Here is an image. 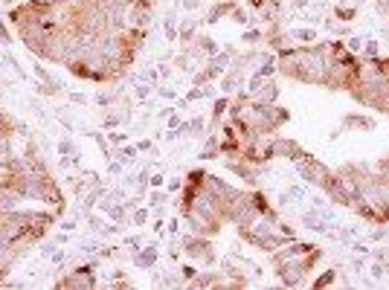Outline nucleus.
Returning a JSON list of instances; mask_svg holds the SVG:
<instances>
[{
	"mask_svg": "<svg viewBox=\"0 0 389 290\" xmlns=\"http://www.w3.org/2000/svg\"><path fill=\"white\" fill-rule=\"evenodd\" d=\"M59 215L53 209H12L0 215V264L9 273L12 267L47 238V232L56 227Z\"/></svg>",
	"mask_w": 389,
	"mask_h": 290,
	"instance_id": "nucleus-1",
	"label": "nucleus"
},
{
	"mask_svg": "<svg viewBox=\"0 0 389 290\" xmlns=\"http://www.w3.org/2000/svg\"><path fill=\"white\" fill-rule=\"evenodd\" d=\"M320 256H323L320 247H314V244H291V247L282 244L279 250L271 253V264H273V273L279 276L282 284L296 287L308 279V273L314 270Z\"/></svg>",
	"mask_w": 389,
	"mask_h": 290,
	"instance_id": "nucleus-2",
	"label": "nucleus"
},
{
	"mask_svg": "<svg viewBox=\"0 0 389 290\" xmlns=\"http://www.w3.org/2000/svg\"><path fill=\"white\" fill-rule=\"evenodd\" d=\"M59 9H56V4L53 0H24V4H18V6H12L9 9V24L15 26V24H26V21H38V24H53V21H59Z\"/></svg>",
	"mask_w": 389,
	"mask_h": 290,
	"instance_id": "nucleus-3",
	"label": "nucleus"
},
{
	"mask_svg": "<svg viewBox=\"0 0 389 290\" xmlns=\"http://www.w3.org/2000/svg\"><path fill=\"white\" fill-rule=\"evenodd\" d=\"M59 290H94L96 287V276H94V267H76L70 273H64L59 281H56Z\"/></svg>",
	"mask_w": 389,
	"mask_h": 290,
	"instance_id": "nucleus-4",
	"label": "nucleus"
},
{
	"mask_svg": "<svg viewBox=\"0 0 389 290\" xmlns=\"http://www.w3.org/2000/svg\"><path fill=\"white\" fill-rule=\"evenodd\" d=\"M183 250L192 261H203V264H212L215 261V250H212V244L206 235H189L183 241Z\"/></svg>",
	"mask_w": 389,
	"mask_h": 290,
	"instance_id": "nucleus-5",
	"label": "nucleus"
},
{
	"mask_svg": "<svg viewBox=\"0 0 389 290\" xmlns=\"http://www.w3.org/2000/svg\"><path fill=\"white\" fill-rule=\"evenodd\" d=\"M21 203H26L18 192H12V189H6V186H0V215H6V212H12V209H18Z\"/></svg>",
	"mask_w": 389,
	"mask_h": 290,
	"instance_id": "nucleus-6",
	"label": "nucleus"
},
{
	"mask_svg": "<svg viewBox=\"0 0 389 290\" xmlns=\"http://www.w3.org/2000/svg\"><path fill=\"white\" fill-rule=\"evenodd\" d=\"M35 90H38L41 96H59L64 88H53V85H44V81H41V85H35Z\"/></svg>",
	"mask_w": 389,
	"mask_h": 290,
	"instance_id": "nucleus-7",
	"label": "nucleus"
},
{
	"mask_svg": "<svg viewBox=\"0 0 389 290\" xmlns=\"http://www.w3.org/2000/svg\"><path fill=\"white\" fill-rule=\"evenodd\" d=\"M0 44H12V29L4 18H0Z\"/></svg>",
	"mask_w": 389,
	"mask_h": 290,
	"instance_id": "nucleus-8",
	"label": "nucleus"
},
{
	"mask_svg": "<svg viewBox=\"0 0 389 290\" xmlns=\"http://www.w3.org/2000/svg\"><path fill=\"white\" fill-rule=\"evenodd\" d=\"M59 151H61V154H70V151H73V143H70V140L59 143Z\"/></svg>",
	"mask_w": 389,
	"mask_h": 290,
	"instance_id": "nucleus-9",
	"label": "nucleus"
},
{
	"mask_svg": "<svg viewBox=\"0 0 389 290\" xmlns=\"http://www.w3.org/2000/svg\"><path fill=\"white\" fill-rule=\"evenodd\" d=\"M268 4H273V0H250V6H256V9H262V6H268Z\"/></svg>",
	"mask_w": 389,
	"mask_h": 290,
	"instance_id": "nucleus-10",
	"label": "nucleus"
},
{
	"mask_svg": "<svg viewBox=\"0 0 389 290\" xmlns=\"http://www.w3.org/2000/svg\"><path fill=\"white\" fill-rule=\"evenodd\" d=\"M4 88H6V81H4V78H0V93H4Z\"/></svg>",
	"mask_w": 389,
	"mask_h": 290,
	"instance_id": "nucleus-11",
	"label": "nucleus"
}]
</instances>
